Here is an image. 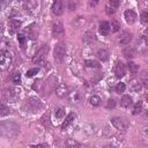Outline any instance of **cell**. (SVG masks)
Segmentation results:
<instances>
[{
    "label": "cell",
    "instance_id": "cell-1",
    "mask_svg": "<svg viewBox=\"0 0 148 148\" xmlns=\"http://www.w3.org/2000/svg\"><path fill=\"white\" fill-rule=\"evenodd\" d=\"M20 133V126L13 120H3L0 123V134L6 139H15Z\"/></svg>",
    "mask_w": 148,
    "mask_h": 148
},
{
    "label": "cell",
    "instance_id": "cell-2",
    "mask_svg": "<svg viewBox=\"0 0 148 148\" xmlns=\"http://www.w3.org/2000/svg\"><path fill=\"white\" fill-rule=\"evenodd\" d=\"M47 52H49V45H47V44L42 45V46L35 52V56H34V58H32V62H34V64H37V65L44 64L45 58H46V56H47Z\"/></svg>",
    "mask_w": 148,
    "mask_h": 148
},
{
    "label": "cell",
    "instance_id": "cell-3",
    "mask_svg": "<svg viewBox=\"0 0 148 148\" xmlns=\"http://www.w3.org/2000/svg\"><path fill=\"white\" fill-rule=\"evenodd\" d=\"M42 106H43L42 101H40L38 97H36V96L29 97V98L27 99L25 104H24V109L28 110V111H31V112H35V111L42 109Z\"/></svg>",
    "mask_w": 148,
    "mask_h": 148
},
{
    "label": "cell",
    "instance_id": "cell-4",
    "mask_svg": "<svg viewBox=\"0 0 148 148\" xmlns=\"http://www.w3.org/2000/svg\"><path fill=\"white\" fill-rule=\"evenodd\" d=\"M53 57L57 61L62 62L66 57V44L65 43H58L53 50Z\"/></svg>",
    "mask_w": 148,
    "mask_h": 148
},
{
    "label": "cell",
    "instance_id": "cell-5",
    "mask_svg": "<svg viewBox=\"0 0 148 148\" xmlns=\"http://www.w3.org/2000/svg\"><path fill=\"white\" fill-rule=\"evenodd\" d=\"M12 61H13V59H12V56L8 51L1 52L0 53V72L7 71L10 67Z\"/></svg>",
    "mask_w": 148,
    "mask_h": 148
},
{
    "label": "cell",
    "instance_id": "cell-6",
    "mask_svg": "<svg viewBox=\"0 0 148 148\" xmlns=\"http://www.w3.org/2000/svg\"><path fill=\"white\" fill-rule=\"evenodd\" d=\"M111 124L113 125L114 128H117L118 131H126V128L128 127V123L125 118L121 117H113L111 119Z\"/></svg>",
    "mask_w": 148,
    "mask_h": 148
},
{
    "label": "cell",
    "instance_id": "cell-7",
    "mask_svg": "<svg viewBox=\"0 0 148 148\" xmlns=\"http://www.w3.org/2000/svg\"><path fill=\"white\" fill-rule=\"evenodd\" d=\"M52 35L54 38H61L65 35V28L60 21H54L52 24Z\"/></svg>",
    "mask_w": 148,
    "mask_h": 148
},
{
    "label": "cell",
    "instance_id": "cell-8",
    "mask_svg": "<svg viewBox=\"0 0 148 148\" xmlns=\"http://www.w3.org/2000/svg\"><path fill=\"white\" fill-rule=\"evenodd\" d=\"M64 9H65L64 0H54V2L52 5V13H53V15H56V16L62 15Z\"/></svg>",
    "mask_w": 148,
    "mask_h": 148
},
{
    "label": "cell",
    "instance_id": "cell-9",
    "mask_svg": "<svg viewBox=\"0 0 148 148\" xmlns=\"http://www.w3.org/2000/svg\"><path fill=\"white\" fill-rule=\"evenodd\" d=\"M20 94H21V89L17 88V87H13V88H9L6 92V98L8 101H15L20 97Z\"/></svg>",
    "mask_w": 148,
    "mask_h": 148
},
{
    "label": "cell",
    "instance_id": "cell-10",
    "mask_svg": "<svg viewBox=\"0 0 148 148\" xmlns=\"http://www.w3.org/2000/svg\"><path fill=\"white\" fill-rule=\"evenodd\" d=\"M21 25H22V22L20 20H15V18L9 20L8 21V31H9V34H15L16 31H18Z\"/></svg>",
    "mask_w": 148,
    "mask_h": 148
},
{
    "label": "cell",
    "instance_id": "cell-11",
    "mask_svg": "<svg viewBox=\"0 0 148 148\" xmlns=\"http://www.w3.org/2000/svg\"><path fill=\"white\" fill-rule=\"evenodd\" d=\"M38 6V1L37 0H25L23 2V9L27 13H32Z\"/></svg>",
    "mask_w": 148,
    "mask_h": 148
},
{
    "label": "cell",
    "instance_id": "cell-12",
    "mask_svg": "<svg viewBox=\"0 0 148 148\" xmlns=\"http://www.w3.org/2000/svg\"><path fill=\"white\" fill-rule=\"evenodd\" d=\"M124 18H125V21H126L128 24H133V23L136 21L138 16H136V14H135L134 10L127 9V10H125V13H124Z\"/></svg>",
    "mask_w": 148,
    "mask_h": 148
},
{
    "label": "cell",
    "instance_id": "cell-13",
    "mask_svg": "<svg viewBox=\"0 0 148 148\" xmlns=\"http://www.w3.org/2000/svg\"><path fill=\"white\" fill-rule=\"evenodd\" d=\"M68 92H69V91H68V87H67L65 83H60V84L57 86V88H56V94H57V96L60 97V98L67 96Z\"/></svg>",
    "mask_w": 148,
    "mask_h": 148
},
{
    "label": "cell",
    "instance_id": "cell-14",
    "mask_svg": "<svg viewBox=\"0 0 148 148\" xmlns=\"http://www.w3.org/2000/svg\"><path fill=\"white\" fill-rule=\"evenodd\" d=\"M131 39H132V34H130L128 31H123L118 38V42L121 45H127L131 42Z\"/></svg>",
    "mask_w": 148,
    "mask_h": 148
},
{
    "label": "cell",
    "instance_id": "cell-15",
    "mask_svg": "<svg viewBox=\"0 0 148 148\" xmlns=\"http://www.w3.org/2000/svg\"><path fill=\"white\" fill-rule=\"evenodd\" d=\"M38 36V25L36 23H32L28 28V37L30 39H36Z\"/></svg>",
    "mask_w": 148,
    "mask_h": 148
},
{
    "label": "cell",
    "instance_id": "cell-16",
    "mask_svg": "<svg viewBox=\"0 0 148 148\" xmlns=\"http://www.w3.org/2000/svg\"><path fill=\"white\" fill-rule=\"evenodd\" d=\"M56 84H57V79L54 76H51L46 81V83H44V91H46V92L52 91L56 88Z\"/></svg>",
    "mask_w": 148,
    "mask_h": 148
},
{
    "label": "cell",
    "instance_id": "cell-17",
    "mask_svg": "<svg viewBox=\"0 0 148 148\" xmlns=\"http://www.w3.org/2000/svg\"><path fill=\"white\" fill-rule=\"evenodd\" d=\"M123 56L125 58H134L136 56V50L133 46H125L123 49Z\"/></svg>",
    "mask_w": 148,
    "mask_h": 148
},
{
    "label": "cell",
    "instance_id": "cell-18",
    "mask_svg": "<svg viewBox=\"0 0 148 148\" xmlns=\"http://www.w3.org/2000/svg\"><path fill=\"white\" fill-rule=\"evenodd\" d=\"M125 72H126L125 65H124L121 61L117 62L116 68H114V74H116V76H117V77H123V76L125 75Z\"/></svg>",
    "mask_w": 148,
    "mask_h": 148
},
{
    "label": "cell",
    "instance_id": "cell-19",
    "mask_svg": "<svg viewBox=\"0 0 148 148\" xmlns=\"http://www.w3.org/2000/svg\"><path fill=\"white\" fill-rule=\"evenodd\" d=\"M130 88H131L133 91L138 92V91H140V90L142 89V82H141L139 79H132V80L130 81Z\"/></svg>",
    "mask_w": 148,
    "mask_h": 148
},
{
    "label": "cell",
    "instance_id": "cell-20",
    "mask_svg": "<svg viewBox=\"0 0 148 148\" xmlns=\"http://www.w3.org/2000/svg\"><path fill=\"white\" fill-rule=\"evenodd\" d=\"M110 30H111V27H110V23H109V22L102 21V22L99 23V32H101L103 36L109 35Z\"/></svg>",
    "mask_w": 148,
    "mask_h": 148
},
{
    "label": "cell",
    "instance_id": "cell-21",
    "mask_svg": "<svg viewBox=\"0 0 148 148\" xmlns=\"http://www.w3.org/2000/svg\"><path fill=\"white\" fill-rule=\"evenodd\" d=\"M133 104V98L130 95H124L120 99V105L123 108H130Z\"/></svg>",
    "mask_w": 148,
    "mask_h": 148
},
{
    "label": "cell",
    "instance_id": "cell-22",
    "mask_svg": "<svg viewBox=\"0 0 148 148\" xmlns=\"http://www.w3.org/2000/svg\"><path fill=\"white\" fill-rule=\"evenodd\" d=\"M67 96H68V99H69L71 103H79L80 99H81V95H80V92L77 90L72 91V92H68Z\"/></svg>",
    "mask_w": 148,
    "mask_h": 148
},
{
    "label": "cell",
    "instance_id": "cell-23",
    "mask_svg": "<svg viewBox=\"0 0 148 148\" xmlns=\"http://www.w3.org/2000/svg\"><path fill=\"white\" fill-rule=\"evenodd\" d=\"M95 40H96V36H95L94 31H88V32L84 34V36H83V42H84L86 44H91V43L95 42Z\"/></svg>",
    "mask_w": 148,
    "mask_h": 148
},
{
    "label": "cell",
    "instance_id": "cell-24",
    "mask_svg": "<svg viewBox=\"0 0 148 148\" xmlns=\"http://www.w3.org/2000/svg\"><path fill=\"white\" fill-rule=\"evenodd\" d=\"M109 56H110V53L106 49H99L97 51V58L102 61H106L109 59Z\"/></svg>",
    "mask_w": 148,
    "mask_h": 148
},
{
    "label": "cell",
    "instance_id": "cell-25",
    "mask_svg": "<svg viewBox=\"0 0 148 148\" xmlns=\"http://www.w3.org/2000/svg\"><path fill=\"white\" fill-rule=\"evenodd\" d=\"M75 119V113H69L67 117H66V119H65V121L62 123V125H61V128H62V131H65L72 123H73V120Z\"/></svg>",
    "mask_w": 148,
    "mask_h": 148
},
{
    "label": "cell",
    "instance_id": "cell-26",
    "mask_svg": "<svg viewBox=\"0 0 148 148\" xmlns=\"http://www.w3.org/2000/svg\"><path fill=\"white\" fill-rule=\"evenodd\" d=\"M9 46H10V43L8 42V39H6V38H0V50H1L2 52L8 51Z\"/></svg>",
    "mask_w": 148,
    "mask_h": 148
},
{
    "label": "cell",
    "instance_id": "cell-27",
    "mask_svg": "<svg viewBox=\"0 0 148 148\" xmlns=\"http://www.w3.org/2000/svg\"><path fill=\"white\" fill-rule=\"evenodd\" d=\"M84 64H86L87 67H90V68H99V66H101L99 62H98L97 60H92V59H88V60H86Z\"/></svg>",
    "mask_w": 148,
    "mask_h": 148
},
{
    "label": "cell",
    "instance_id": "cell-28",
    "mask_svg": "<svg viewBox=\"0 0 148 148\" xmlns=\"http://www.w3.org/2000/svg\"><path fill=\"white\" fill-rule=\"evenodd\" d=\"M101 102H102L101 97H99V96H96V95H92V96L89 98V103H90L92 106H98V105L101 104Z\"/></svg>",
    "mask_w": 148,
    "mask_h": 148
},
{
    "label": "cell",
    "instance_id": "cell-29",
    "mask_svg": "<svg viewBox=\"0 0 148 148\" xmlns=\"http://www.w3.org/2000/svg\"><path fill=\"white\" fill-rule=\"evenodd\" d=\"M67 7L69 10H75L77 7H79V0H68V3H67Z\"/></svg>",
    "mask_w": 148,
    "mask_h": 148
},
{
    "label": "cell",
    "instance_id": "cell-30",
    "mask_svg": "<svg viewBox=\"0 0 148 148\" xmlns=\"http://www.w3.org/2000/svg\"><path fill=\"white\" fill-rule=\"evenodd\" d=\"M127 67H128L130 72H131V73H133V74L138 73V71H139V66H138L135 62H132V61H130V62L127 64Z\"/></svg>",
    "mask_w": 148,
    "mask_h": 148
},
{
    "label": "cell",
    "instance_id": "cell-31",
    "mask_svg": "<svg viewBox=\"0 0 148 148\" xmlns=\"http://www.w3.org/2000/svg\"><path fill=\"white\" fill-rule=\"evenodd\" d=\"M64 116H65V110L62 108H58V109L54 110V117L57 119H62Z\"/></svg>",
    "mask_w": 148,
    "mask_h": 148
},
{
    "label": "cell",
    "instance_id": "cell-32",
    "mask_svg": "<svg viewBox=\"0 0 148 148\" xmlns=\"http://www.w3.org/2000/svg\"><path fill=\"white\" fill-rule=\"evenodd\" d=\"M141 111H142V102H141V101H139V102H136V103L134 104L133 113H134V114H138V113H140Z\"/></svg>",
    "mask_w": 148,
    "mask_h": 148
},
{
    "label": "cell",
    "instance_id": "cell-33",
    "mask_svg": "<svg viewBox=\"0 0 148 148\" xmlns=\"http://www.w3.org/2000/svg\"><path fill=\"white\" fill-rule=\"evenodd\" d=\"M126 90V84L125 83H123V82H119V83H117V86H116V91L117 92H124Z\"/></svg>",
    "mask_w": 148,
    "mask_h": 148
},
{
    "label": "cell",
    "instance_id": "cell-34",
    "mask_svg": "<svg viewBox=\"0 0 148 148\" xmlns=\"http://www.w3.org/2000/svg\"><path fill=\"white\" fill-rule=\"evenodd\" d=\"M119 3H120L119 0H109V1H108V5H109L111 8H113L114 10L119 7Z\"/></svg>",
    "mask_w": 148,
    "mask_h": 148
},
{
    "label": "cell",
    "instance_id": "cell-35",
    "mask_svg": "<svg viewBox=\"0 0 148 148\" xmlns=\"http://www.w3.org/2000/svg\"><path fill=\"white\" fill-rule=\"evenodd\" d=\"M38 73V68H31V69H28L27 73H25V76L27 77H32L35 74Z\"/></svg>",
    "mask_w": 148,
    "mask_h": 148
},
{
    "label": "cell",
    "instance_id": "cell-36",
    "mask_svg": "<svg viewBox=\"0 0 148 148\" xmlns=\"http://www.w3.org/2000/svg\"><path fill=\"white\" fill-rule=\"evenodd\" d=\"M116 101L113 99V98H109L108 99V102H106V108L108 109H114L116 108Z\"/></svg>",
    "mask_w": 148,
    "mask_h": 148
},
{
    "label": "cell",
    "instance_id": "cell-37",
    "mask_svg": "<svg viewBox=\"0 0 148 148\" xmlns=\"http://www.w3.org/2000/svg\"><path fill=\"white\" fill-rule=\"evenodd\" d=\"M10 3V0H0V12L3 10L7 6H9Z\"/></svg>",
    "mask_w": 148,
    "mask_h": 148
},
{
    "label": "cell",
    "instance_id": "cell-38",
    "mask_svg": "<svg viewBox=\"0 0 148 148\" xmlns=\"http://www.w3.org/2000/svg\"><path fill=\"white\" fill-rule=\"evenodd\" d=\"M110 27L112 28V31H114V32L119 31V29H120V24H119V22H117V21H113Z\"/></svg>",
    "mask_w": 148,
    "mask_h": 148
},
{
    "label": "cell",
    "instance_id": "cell-39",
    "mask_svg": "<svg viewBox=\"0 0 148 148\" xmlns=\"http://www.w3.org/2000/svg\"><path fill=\"white\" fill-rule=\"evenodd\" d=\"M17 39H18V42H20V44H21V46H22V47H24V42H25V36H24L23 34H18V35H17Z\"/></svg>",
    "mask_w": 148,
    "mask_h": 148
},
{
    "label": "cell",
    "instance_id": "cell-40",
    "mask_svg": "<svg viewBox=\"0 0 148 148\" xmlns=\"http://www.w3.org/2000/svg\"><path fill=\"white\" fill-rule=\"evenodd\" d=\"M10 113V109H8L7 106H3L0 109V116H6V114H9Z\"/></svg>",
    "mask_w": 148,
    "mask_h": 148
},
{
    "label": "cell",
    "instance_id": "cell-41",
    "mask_svg": "<svg viewBox=\"0 0 148 148\" xmlns=\"http://www.w3.org/2000/svg\"><path fill=\"white\" fill-rule=\"evenodd\" d=\"M147 21H148V13H147V12H143V13L141 14V22H142L143 24H146Z\"/></svg>",
    "mask_w": 148,
    "mask_h": 148
},
{
    "label": "cell",
    "instance_id": "cell-42",
    "mask_svg": "<svg viewBox=\"0 0 148 148\" xmlns=\"http://www.w3.org/2000/svg\"><path fill=\"white\" fill-rule=\"evenodd\" d=\"M20 81H21V74L20 73H15L13 75V82L14 83H18Z\"/></svg>",
    "mask_w": 148,
    "mask_h": 148
},
{
    "label": "cell",
    "instance_id": "cell-43",
    "mask_svg": "<svg viewBox=\"0 0 148 148\" xmlns=\"http://www.w3.org/2000/svg\"><path fill=\"white\" fill-rule=\"evenodd\" d=\"M147 81H148V80H147V72H146V71H143V72H142V84H143L145 87H147V86H148Z\"/></svg>",
    "mask_w": 148,
    "mask_h": 148
},
{
    "label": "cell",
    "instance_id": "cell-44",
    "mask_svg": "<svg viewBox=\"0 0 148 148\" xmlns=\"http://www.w3.org/2000/svg\"><path fill=\"white\" fill-rule=\"evenodd\" d=\"M105 12H106V14H108V15H112V14L114 13V9H113V8H111L109 5H106V6H105Z\"/></svg>",
    "mask_w": 148,
    "mask_h": 148
},
{
    "label": "cell",
    "instance_id": "cell-45",
    "mask_svg": "<svg viewBox=\"0 0 148 148\" xmlns=\"http://www.w3.org/2000/svg\"><path fill=\"white\" fill-rule=\"evenodd\" d=\"M66 146H80V143L79 142H76V141H73V140H67L66 141Z\"/></svg>",
    "mask_w": 148,
    "mask_h": 148
},
{
    "label": "cell",
    "instance_id": "cell-46",
    "mask_svg": "<svg viewBox=\"0 0 148 148\" xmlns=\"http://www.w3.org/2000/svg\"><path fill=\"white\" fill-rule=\"evenodd\" d=\"M42 83H40V80H38V81H35V83H34V89L35 90H39V86H40Z\"/></svg>",
    "mask_w": 148,
    "mask_h": 148
}]
</instances>
